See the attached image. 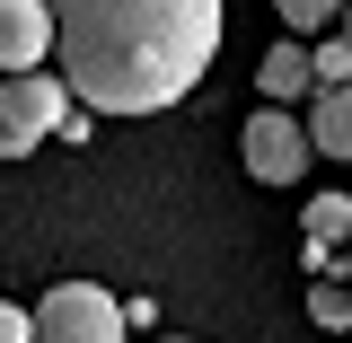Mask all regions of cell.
Returning <instances> with one entry per match:
<instances>
[{
	"mask_svg": "<svg viewBox=\"0 0 352 343\" xmlns=\"http://www.w3.org/2000/svg\"><path fill=\"white\" fill-rule=\"evenodd\" d=\"M220 53V0H53V62L88 115H159Z\"/></svg>",
	"mask_w": 352,
	"mask_h": 343,
	"instance_id": "cell-1",
	"label": "cell"
},
{
	"mask_svg": "<svg viewBox=\"0 0 352 343\" xmlns=\"http://www.w3.org/2000/svg\"><path fill=\"white\" fill-rule=\"evenodd\" d=\"M71 106L80 97L62 71H0V159H27L36 141H53Z\"/></svg>",
	"mask_w": 352,
	"mask_h": 343,
	"instance_id": "cell-2",
	"label": "cell"
},
{
	"mask_svg": "<svg viewBox=\"0 0 352 343\" xmlns=\"http://www.w3.org/2000/svg\"><path fill=\"white\" fill-rule=\"evenodd\" d=\"M36 343H124V300L97 282H53L36 308Z\"/></svg>",
	"mask_w": 352,
	"mask_h": 343,
	"instance_id": "cell-3",
	"label": "cell"
},
{
	"mask_svg": "<svg viewBox=\"0 0 352 343\" xmlns=\"http://www.w3.org/2000/svg\"><path fill=\"white\" fill-rule=\"evenodd\" d=\"M238 150H247V176H264V185H300L308 176V124L291 115V106H273V97L247 115Z\"/></svg>",
	"mask_w": 352,
	"mask_h": 343,
	"instance_id": "cell-4",
	"label": "cell"
},
{
	"mask_svg": "<svg viewBox=\"0 0 352 343\" xmlns=\"http://www.w3.org/2000/svg\"><path fill=\"white\" fill-rule=\"evenodd\" d=\"M53 53V0H0V71H44Z\"/></svg>",
	"mask_w": 352,
	"mask_h": 343,
	"instance_id": "cell-5",
	"label": "cell"
},
{
	"mask_svg": "<svg viewBox=\"0 0 352 343\" xmlns=\"http://www.w3.org/2000/svg\"><path fill=\"white\" fill-rule=\"evenodd\" d=\"M308 150H326V159H344V168H352V80L317 88V115H308Z\"/></svg>",
	"mask_w": 352,
	"mask_h": 343,
	"instance_id": "cell-6",
	"label": "cell"
},
{
	"mask_svg": "<svg viewBox=\"0 0 352 343\" xmlns=\"http://www.w3.org/2000/svg\"><path fill=\"white\" fill-rule=\"evenodd\" d=\"M300 238H308V247H344V238H352V194H308Z\"/></svg>",
	"mask_w": 352,
	"mask_h": 343,
	"instance_id": "cell-7",
	"label": "cell"
},
{
	"mask_svg": "<svg viewBox=\"0 0 352 343\" xmlns=\"http://www.w3.org/2000/svg\"><path fill=\"white\" fill-rule=\"evenodd\" d=\"M264 97H273V106H291V97H300V88H317V71H308V53L300 44H282V53H264Z\"/></svg>",
	"mask_w": 352,
	"mask_h": 343,
	"instance_id": "cell-8",
	"label": "cell"
},
{
	"mask_svg": "<svg viewBox=\"0 0 352 343\" xmlns=\"http://www.w3.org/2000/svg\"><path fill=\"white\" fill-rule=\"evenodd\" d=\"M273 9H282V27H300V36H317V27L344 18V0H273Z\"/></svg>",
	"mask_w": 352,
	"mask_h": 343,
	"instance_id": "cell-9",
	"label": "cell"
},
{
	"mask_svg": "<svg viewBox=\"0 0 352 343\" xmlns=\"http://www.w3.org/2000/svg\"><path fill=\"white\" fill-rule=\"evenodd\" d=\"M308 317H317V326H352V291L344 282H317V291H308Z\"/></svg>",
	"mask_w": 352,
	"mask_h": 343,
	"instance_id": "cell-10",
	"label": "cell"
},
{
	"mask_svg": "<svg viewBox=\"0 0 352 343\" xmlns=\"http://www.w3.org/2000/svg\"><path fill=\"white\" fill-rule=\"evenodd\" d=\"M308 71H317V88L352 80V44H344V36H335V44H317V53H308Z\"/></svg>",
	"mask_w": 352,
	"mask_h": 343,
	"instance_id": "cell-11",
	"label": "cell"
},
{
	"mask_svg": "<svg viewBox=\"0 0 352 343\" xmlns=\"http://www.w3.org/2000/svg\"><path fill=\"white\" fill-rule=\"evenodd\" d=\"M0 343H36V317L27 308H0Z\"/></svg>",
	"mask_w": 352,
	"mask_h": 343,
	"instance_id": "cell-12",
	"label": "cell"
},
{
	"mask_svg": "<svg viewBox=\"0 0 352 343\" xmlns=\"http://www.w3.org/2000/svg\"><path fill=\"white\" fill-rule=\"evenodd\" d=\"M335 282H352V238H344V247H335Z\"/></svg>",
	"mask_w": 352,
	"mask_h": 343,
	"instance_id": "cell-13",
	"label": "cell"
},
{
	"mask_svg": "<svg viewBox=\"0 0 352 343\" xmlns=\"http://www.w3.org/2000/svg\"><path fill=\"white\" fill-rule=\"evenodd\" d=\"M344 44H352V0H344Z\"/></svg>",
	"mask_w": 352,
	"mask_h": 343,
	"instance_id": "cell-14",
	"label": "cell"
},
{
	"mask_svg": "<svg viewBox=\"0 0 352 343\" xmlns=\"http://www.w3.org/2000/svg\"><path fill=\"white\" fill-rule=\"evenodd\" d=\"M168 343H176V335H168Z\"/></svg>",
	"mask_w": 352,
	"mask_h": 343,
	"instance_id": "cell-15",
	"label": "cell"
}]
</instances>
